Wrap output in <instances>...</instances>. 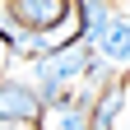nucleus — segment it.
I'll use <instances>...</instances> for the list:
<instances>
[{"instance_id": "1", "label": "nucleus", "mask_w": 130, "mask_h": 130, "mask_svg": "<svg viewBox=\"0 0 130 130\" xmlns=\"http://www.w3.org/2000/svg\"><path fill=\"white\" fill-rule=\"evenodd\" d=\"M0 9H9L28 32L46 37V46H65L79 37V19H74V0H5Z\"/></svg>"}, {"instance_id": "2", "label": "nucleus", "mask_w": 130, "mask_h": 130, "mask_svg": "<svg viewBox=\"0 0 130 130\" xmlns=\"http://www.w3.org/2000/svg\"><path fill=\"white\" fill-rule=\"evenodd\" d=\"M42 116V98L28 79H0V121H14V125H32L37 130Z\"/></svg>"}, {"instance_id": "3", "label": "nucleus", "mask_w": 130, "mask_h": 130, "mask_svg": "<svg viewBox=\"0 0 130 130\" xmlns=\"http://www.w3.org/2000/svg\"><path fill=\"white\" fill-rule=\"evenodd\" d=\"M88 46L98 51V60L111 65V70H130V19H125V14L107 19V23L88 37Z\"/></svg>"}, {"instance_id": "4", "label": "nucleus", "mask_w": 130, "mask_h": 130, "mask_svg": "<svg viewBox=\"0 0 130 130\" xmlns=\"http://www.w3.org/2000/svg\"><path fill=\"white\" fill-rule=\"evenodd\" d=\"M37 130H93V116H88V107H79L74 98H65V102L42 107Z\"/></svg>"}, {"instance_id": "5", "label": "nucleus", "mask_w": 130, "mask_h": 130, "mask_svg": "<svg viewBox=\"0 0 130 130\" xmlns=\"http://www.w3.org/2000/svg\"><path fill=\"white\" fill-rule=\"evenodd\" d=\"M116 14H121L116 0H74V19H79V37H84V42H88L107 19H116Z\"/></svg>"}, {"instance_id": "6", "label": "nucleus", "mask_w": 130, "mask_h": 130, "mask_svg": "<svg viewBox=\"0 0 130 130\" xmlns=\"http://www.w3.org/2000/svg\"><path fill=\"white\" fill-rule=\"evenodd\" d=\"M125 93H130V74H125Z\"/></svg>"}]
</instances>
